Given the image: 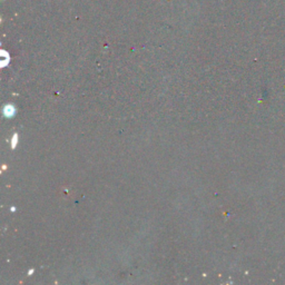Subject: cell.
Masks as SVG:
<instances>
[{"instance_id":"6da1fadb","label":"cell","mask_w":285,"mask_h":285,"mask_svg":"<svg viewBox=\"0 0 285 285\" xmlns=\"http://www.w3.org/2000/svg\"><path fill=\"white\" fill-rule=\"evenodd\" d=\"M4 114L6 117H13V115L15 114V107L11 105L6 106L4 108Z\"/></svg>"},{"instance_id":"7a4b0ae2","label":"cell","mask_w":285,"mask_h":285,"mask_svg":"<svg viewBox=\"0 0 285 285\" xmlns=\"http://www.w3.org/2000/svg\"><path fill=\"white\" fill-rule=\"evenodd\" d=\"M17 138H18V136H17V134H15L13 137V148H15L17 145Z\"/></svg>"}]
</instances>
